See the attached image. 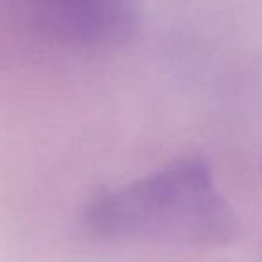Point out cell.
I'll return each mask as SVG.
<instances>
[{"label":"cell","instance_id":"6da1fadb","mask_svg":"<svg viewBox=\"0 0 262 262\" xmlns=\"http://www.w3.org/2000/svg\"><path fill=\"white\" fill-rule=\"evenodd\" d=\"M84 225L102 239L225 246L235 241L241 225L217 191L209 164L182 159L148 177L93 196Z\"/></svg>","mask_w":262,"mask_h":262}]
</instances>
